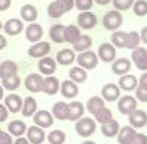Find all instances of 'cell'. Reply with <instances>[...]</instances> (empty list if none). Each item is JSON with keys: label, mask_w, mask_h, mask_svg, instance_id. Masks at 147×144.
<instances>
[{"label": "cell", "mask_w": 147, "mask_h": 144, "mask_svg": "<svg viewBox=\"0 0 147 144\" xmlns=\"http://www.w3.org/2000/svg\"><path fill=\"white\" fill-rule=\"evenodd\" d=\"M2 133H3V131H2V129H0V134H2Z\"/></svg>", "instance_id": "59"}, {"label": "cell", "mask_w": 147, "mask_h": 144, "mask_svg": "<svg viewBox=\"0 0 147 144\" xmlns=\"http://www.w3.org/2000/svg\"><path fill=\"white\" fill-rule=\"evenodd\" d=\"M138 85L147 88V71L141 74V77H140V79H138Z\"/></svg>", "instance_id": "51"}, {"label": "cell", "mask_w": 147, "mask_h": 144, "mask_svg": "<svg viewBox=\"0 0 147 144\" xmlns=\"http://www.w3.org/2000/svg\"><path fill=\"white\" fill-rule=\"evenodd\" d=\"M137 131L136 128H132L131 125H127V127H122L119 128L118 131V143L119 144H131V141L134 140V137H136Z\"/></svg>", "instance_id": "20"}, {"label": "cell", "mask_w": 147, "mask_h": 144, "mask_svg": "<svg viewBox=\"0 0 147 144\" xmlns=\"http://www.w3.org/2000/svg\"><path fill=\"white\" fill-rule=\"evenodd\" d=\"M102 107H105V100L100 97V96H93V97H90V100L87 102V110L93 116L99 112Z\"/></svg>", "instance_id": "35"}, {"label": "cell", "mask_w": 147, "mask_h": 144, "mask_svg": "<svg viewBox=\"0 0 147 144\" xmlns=\"http://www.w3.org/2000/svg\"><path fill=\"white\" fill-rule=\"evenodd\" d=\"M100 97L105 102H116L121 97V88L113 82H107L102 87V96Z\"/></svg>", "instance_id": "11"}, {"label": "cell", "mask_w": 147, "mask_h": 144, "mask_svg": "<svg viewBox=\"0 0 147 144\" xmlns=\"http://www.w3.org/2000/svg\"><path fill=\"white\" fill-rule=\"evenodd\" d=\"M96 121L88 116H82L80 118L77 124H75V131H77V134L84 137V138H87V137H91L94 133H96Z\"/></svg>", "instance_id": "1"}, {"label": "cell", "mask_w": 147, "mask_h": 144, "mask_svg": "<svg viewBox=\"0 0 147 144\" xmlns=\"http://www.w3.org/2000/svg\"><path fill=\"white\" fill-rule=\"evenodd\" d=\"M34 125L37 127H40V128H50L53 125V121H55V118L52 115V112H49V110H37L34 115Z\"/></svg>", "instance_id": "10"}, {"label": "cell", "mask_w": 147, "mask_h": 144, "mask_svg": "<svg viewBox=\"0 0 147 144\" xmlns=\"http://www.w3.org/2000/svg\"><path fill=\"white\" fill-rule=\"evenodd\" d=\"M131 61L137 66V69L146 72L147 71V49L146 47L138 46L137 49H134L131 53Z\"/></svg>", "instance_id": "4"}, {"label": "cell", "mask_w": 147, "mask_h": 144, "mask_svg": "<svg viewBox=\"0 0 147 144\" xmlns=\"http://www.w3.org/2000/svg\"><path fill=\"white\" fill-rule=\"evenodd\" d=\"M97 57L105 63H112L116 59V49L110 43H103L97 50Z\"/></svg>", "instance_id": "6"}, {"label": "cell", "mask_w": 147, "mask_h": 144, "mask_svg": "<svg viewBox=\"0 0 147 144\" xmlns=\"http://www.w3.org/2000/svg\"><path fill=\"white\" fill-rule=\"evenodd\" d=\"M128 121L132 128H143L147 124V113L141 109H136L131 115H128Z\"/></svg>", "instance_id": "17"}, {"label": "cell", "mask_w": 147, "mask_h": 144, "mask_svg": "<svg viewBox=\"0 0 147 144\" xmlns=\"http://www.w3.org/2000/svg\"><path fill=\"white\" fill-rule=\"evenodd\" d=\"M13 75H18V65L13 61L0 62V79H5Z\"/></svg>", "instance_id": "25"}, {"label": "cell", "mask_w": 147, "mask_h": 144, "mask_svg": "<svg viewBox=\"0 0 147 144\" xmlns=\"http://www.w3.org/2000/svg\"><path fill=\"white\" fill-rule=\"evenodd\" d=\"M119 124L118 121H115V119H110V121L102 124V134L107 138H112L118 134V131H119Z\"/></svg>", "instance_id": "32"}, {"label": "cell", "mask_w": 147, "mask_h": 144, "mask_svg": "<svg viewBox=\"0 0 147 144\" xmlns=\"http://www.w3.org/2000/svg\"><path fill=\"white\" fill-rule=\"evenodd\" d=\"M3 30L7 35H18L22 32L24 30V24L21 19L18 18H10L5 22V25H3Z\"/></svg>", "instance_id": "21"}, {"label": "cell", "mask_w": 147, "mask_h": 144, "mask_svg": "<svg viewBox=\"0 0 147 144\" xmlns=\"http://www.w3.org/2000/svg\"><path fill=\"white\" fill-rule=\"evenodd\" d=\"M7 133L12 135V137H22L24 134L27 133V125L24 124L22 121L16 119V121H12L9 125H7Z\"/></svg>", "instance_id": "30"}, {"label": "cell", "mask_w": 147, "mask_h": 144, "mask_svg": "<svg viewBox=\"0 0 147 144\" xmlns=\"http://www.w3.org/2000/svg\"><path fill=\"white\" fill-rule=\"evenodd\" d=\"M78 22V28L82 30H93L97 25V16L93 13L91 10H85V12H80V15L77 18Z\"/></svg>", "instance_id": "8"}, {"label": "cell", "mask_w": 147, "mask_h": 144, "mask_svg": "<svg viewBox=\"0 0 147 144\" xmlns=\"http://www.w3.org/2000/svg\"><path fill=\"white\" fill-rule=\"evenodd\" d=\"M52 115H53L55 119H59V121H68V103L56 102L53 104Z\"/></svg>", "instance_id": "28"}, {"label": "cell", "mask_w": 147, "mask_h": 144, "mask_svg": "<svg viewBox=\"0 0 147 144\" xmlns=\"http://www.w3.org/2000/svg\"><path fill=\"white\" fill-rule=\"evenodd\" d=\"M85 112V107L81 102H72L68 104V121H78L80 118H82Z\"/></svg>", "instance_id": "24"}, {"label": "cell", "mask_w": 147, "mask_h": 144, "mask_svg": "<svg viewBox=\"0 0 147 144\" xmlns=\"http://www.w3.org/2000/svg\"><path fill=\"white\" fill-rule=\"evenodd\" d=\"M146 127H147V124H146Z\"/></svg>", "instance_id": "60"}, {"label": "cell", "mask_w": 147, "mask_h": 144, "mask_svg": "<svg viewBox=\"0 0 147 144\" xmlns=\"http://www.w3.org/2000/svg\"><path fill=\"white\" fill-rule=\"evenodd\" d=\"M56 2L59 3L60 7L63 9L65 13L69 12V10H72V7H74V0H56Z\"/></svg>", "instance_id": "46"}, {"label": "cell", "mask_w": 147, "mask_h": 144, "mask_svg": "<svg viewBox=\"0 0 147 144\" xmlns=\"http://www.w3.org/2000/svg\"><path fill=\"white\" fill-rule=\"evenodd\" d=\"M59 87H60V82L56 77L50 75V77H46L43 79V88H41V93H46L49 96H55L57 91H59Z\"/></svg>", "instance_id": "22"}, {"label": "cell", "mask_w": 147, "mask_h": 144, "mask_svg": "<svg viewBox=\"0 0 147 144\" xmlns=\"http://www.w3.org/2000/svg\"><path fill=\"white\" fill-rule=\"evenodd\" d=\"M132 10L136 16H146L147 15V0H134L132 3Z\"/></svg>", "instance_id": "41"}, {"label": "cell", "mask_w": 147, "mask_h": 144, "mask_svg": "<svg viewBox=\"0 0 147 144\" xmlns=\"http://www.w3.org/2000/svg\"><path fill=\"white\" fill-rule=\"evenodd\" d=\"M50 50H52L50 43L38 41V43H34L28 49V55H30V57H34V59H41V57H46L50 53Z\"/></svg>", "instance_id": "9"}, {"label": "cell", "mask_w": 147, "mask_h": 144, "mask_svg": "<svg viewBox=\"0 0 147 144\" xmlns=\"http://www.w3.org/2000/svg\"><path fill=\"white\" fill-rule=\"evenodd\" d=\"M69 79L74 81L75 84H82L87 79V71L80 68V66H74L69 71Z\"/></svg>", "instance_id": "34"}, {"label": "cell", "mask_w": 147, "mask_h": 144, "mask_svg": "<svg viewBox=\"0 0 147 144\" xmlns=\"http://www.w3.org/2000/svg\"><path fill=\"white\" fill-rule=\"evenodd\" d=\"M43 75L37 74V72H32V74H28L27 78L24 79V84H25V88L30 93H40L43 88Z\"/></svg>", "instance_id": "5"}, {"label": "cell", "mask_w": 147, "mask_h": 144, "mask_svg": "<svg viewBox=\"0 0 147 144\" xmlns=\"http://www.w3.org/2000/svg\"><path fill=\"white\" fill-rule=\"evenodd\" d=\"M49 35H50V40L53 43H65V25L63 24H55L49 31Z\"/></svg>", "instance_id": "27"}, {"label": "cell", "mask_w": 147, "mask_h": 144, "mask_svg": "<svg viewBox=\"0 0 147 144\" xmlns=\"http://www.w3.org/2000/svg\"><path fill=\"white\" fill-rule=\"evenodd\" d=\"M47 15L50 18H53V19H57V18H62L65 15V12H63L62 7L59 6V3L55 0V2H52L50 5L47 6Z\"/></svg>", "instance_id": "40"}, {"label": "cell", "mask_w": 147, "mask_h": 144, "mask_svg": "<svg viewBox=\"0 0 147 144\" xmlns=\"http://www.w3.org/2000/svg\"><path fill=\"white\" fill-rule=\"evenodd\" d=\"M25 138L30 141V144H43L46 140V133L43 128L32 125V127L27 128V137Z\"/></svg>", "instance_id": "13"}, {"label": "cell", "mask_w": 147, "mask_h": 144, "mask_svg": "<svg viewBox=\"0 0 147 144\" xmlns=\"http://www.w3.org/2000/svg\"><path fill=\"white\" fill-rule=\"evenodd\" d=\"M66 140V135L63 131H60V129H53L50 134L47 135V141L49 144H63Z\"/></svg>", "instance_id": "39"}, {"label": "cell", "mask_w": 147, "mask_h": 144, "mask_svg": "<svg viewBox=\"0 0 147 144\" xmlns=\"http://www.w3.org/2000/svg\"><path fill=\"white\" fill-rule=\"evenodd\" d=\"M75 59H77V56H75V52H74V50L62 49V50H59L56 53V59H55V61H56V63L62 65V66H68V65L75 62Z\"/></svg>", "instance_id": "18"}, {"label": "cell", "mask_w": 147, "mask_h": 144, "mask_svg": "<svg viewBox=\"0 0 147 144\" xmlns=\"http://www.w3.org/2000/svg\"><path fill=\"white\" fill-rule=\"evenodd\" d=\"M94 3H97V5H100V6H106V5H109L112 0H93Z\"/></svg>", "instance_id": "55"}, {"label": "cell", "mask_w": 147, "mask_h": 144, "mask_svg": "<svg viewBox=\"0 0 147 144\" xmlns=\"http://www.w3.org/2000/svg\"><path fill=\"white\" fill-rule=\"evenodd\" d=\"M5 99V88L0 85V100H3Z\"/></svg>", "instance_id": "56"}, {"label": "cell", "mask_w": 147, "mask_h": 144, "mask_svg": "<svg viewBox=\"0 0 147 144\" xmlns=\"http://www.w3.org/2000/svg\"><path fill=\"white\" fill-rule=\"evenodd\" d=\"M13 144H30V141H28L25 137H18V138L13 141Z\"/></svg>", "instance_id": "53"}, {"label": "cell", "mask_w": 147, "mask_h": 144, "mask_svg": "<svg viewBox=\"0 0 147 144\" xmlns=\"http://www.w3.org/2000/svg\"><path fill=\"white\" fill-rule=\"evenodd\" d=\"M3 28V25H2V22H0V30H2Z\"/></svg>", "instance_id": "58"}, {"label": "cell", "mask_w": 147, "mask_h": 144, "mask_svg": "<svg viewBox=\"0 0 147 144\" xmlns=\"http://www.w3.org/2000/svg\"><path fill=\"white\" fill-rule=\"evenodd\" d=\"M137 109V100L132 96H122L118 99V110L122 115H131L134 110Z\"/></svg>", "instance_id": "7"}, {"label": "cell", "mask_w": 147, "mask_h": 144, "mask_svg": "<svg viewBox=\"0 0 147 144\" xmlns=\"http://www.w3.org/2000/svg\"><path fill=\"white\" fill-rule=\"evenodd\" d=\"M56 68H57V63L53 57H41L40 62H38V71L41 75H46V77H50L56 72Z\"/></svg>", "instance_id": "14"}, {"label": "cell", "mask_w": 147, "mask_h": 144, "mask_svg": "<svg viewBox=\"0 0 147 144\" xmlns=\"http://www.w3.org/2000/svg\"><path fill=\"white\" fill-rule=\"evenodd\" d=\"M129 69H131V61L127 57H118L112 62V72L115 75L122 77V75L128 74Z\"/></svg>", "instance_id": "15"}, {"label": "cell", "mask_w": 147, "mask_h": 144, "mask_svg": "<svg viewBox=\"0 0 147 144\" xmlns=\"http://www.w3.org/2000/svg\"><path fill=\"white\" fill-rule=\"evenodd\" d=\"M37 112V100L32 97V96H28L22 100V109H21V113L24 116H32L34 113Z\"/></svg>", "instance_id": "29"}, {"label": "cell", "mask_w": 147, "mask_h": 144, "mask_svg": "<svg viewBox=\"0 0 147 144\" xmlns=\"http://www.w3.org/2000/svg\"><path fill=\"white\" fill-rule=\"evenodd\" d=\"M137 85H138V79L131 74L122 75L118 81V87L121 90H124V91H134L137 88Z\"/></svg>", "instance_id": "23"}, {"label": "cell", "mask_w": 147, "mask_h": 144, "mask_svg": "<svg viewBox=\"0 0 147 144\" xmlns=\"http://www.w3.org/2000/svg\"><path fill=\"white\" fill-rule=\"evenodd\" d=\"M81 37V28L78 25H65V41L74 44Z\"/></svg>", "instance_id": "33"}, {"label": "cell", "mask_w": 147, "mask_h": 144, "mask_svg": "<svg viewBox=\"0 0 147 144\" xmlns=\"http://www.w3.org/2000/svg\"><path fill=\"white\" fill-rule=\"evenodd\" d=\"M6 46H7L6 37H5V35H2V34H0V50H3V49H5Z\"/></svg>", "instance_id": "54"}, {"label": "cell", "mask_w": 147, "mask_h": 144, "mask_svg": "<svg viewBox=\"0 0 147 144\" xmlns=\"http://www.w3.org/2000/svg\"><path fill=\"white\" fill-rule=\"evenodd\" d=\"M75 61L78 62V66L88 71V69H94L99 63V57H97V53L91 52V50H87V52H82L77 56Z\"/></svg>", "instance_id": "3"}, {"label": "cell", "mask_w": 147, "mask_h": 144, "mask_svg": "<svg viewBox=\"0 0 147 144\" xmlns=\"http://www.w3.org/2000/svg\"><path fill=\"white\" fill-rule=\"evenodd\" d=\"M43 27L40 25V24H37V22H31L30 25L25 28V37L30 43H38L41 41L43 38Z\"/></svg>", "instance_id": "12"}, {"label": "cell", "mask_w": 147, "mask_h": 144, "mask_svg": "<svg viewBox=\"0 0 147 144\" xmlns=\"http://www.w3.org/2000/svg\"><path fill=\"white\" fill-rule=\"evenodd\" d=\"M140 34V40L144 43V44H147V27H144L143 30H141V32H138Z\"/></svg>", "instance_id": "52"}, {"label": "cell", "mask_w": 147, "mask_h": 144, "mask_svg": "<svg viewBox=\"0 0 147 144\" xmlns=\"http://www.w3.org/2000/svg\"><path fill=\"white\" fill-rule=\"evenodd\" d=\"M125 43H127V32L125 31H121V30H116L113 31L112 34V46L118 47V49H125Z\"/></svg>", "instance_id": "36"}, {"label": "cell", "mask_w": 147, "mask_h": 144, "mask_svg": "<svg viewBox=\"0 0 147 144\" xmlns=\"http://www.w3.org/2000/svg\"><path fill=\"white\" fill-rule=\"evenodd\" d=\"M59 88H60V94H62L65 99H75L77 94H78V85L71 79L62 81Z\"/></svg>", "instance_id": "19"}, {"label": "cell", "mask_w": 147, "mask_h": 144, "mask_svg": "<svg viewBox=\"0 0 147 144\" xmlns=\"http://www.w3.org/2000/svg\"><path fill=\"white\" fill-rule=\"evenodd\" d=\"M94 119H96V122H99V124H105V122L110 121V119H113L112 110L107 109V107L105 106V107H102V109L94 115Z\"/></svg>", "instance_id": "42"}, {"label": "cell", "mask_w": 147, "mask_h": 144, "mask_svg": "<svg viewBox=\"0 0 147 144\" xmlns=\"http://www.w3.org/2000/svg\"><path fill=\"white\" fill-rule=\"evenodd\" d=\"M141 40H140V34L137 31H131V32H127V43H125V49H137L140 46Z\"/></svg>", "instance_id": "38"}, {"label": "cell", "mask_w": 147, "mask_h": 144, "mask_svg": "<svg viewBox=\"0 0 147 144\" xmlns=\"http://www.w3.org/2000/svg\"><path fill=\"white\" fill-rule=\"evenodd\" d=\"M7 116H9V112H7V109L5 107V104H2V103H0V122H5L6 119H7Z\"/></svg>", "instance_id": "49"}, {"label": "cell", "mask_w": 147, "mask_h": 144, "mask_svg": "<svg viewBox=\"0 0 147 144\" xmlns=\"http://www.w3.org/2000/svg\"><path fill=\"white\" fill-rule=\"evenodd\" d=\"M5 107L7 109V112H12V113L21 112V109H22V99H21V96L13 94V93H10L9 96H6V97H5Z\"/></svg>", "instance_id": "16"}, {"label": "cell", "mask_w": 147, "mask_h": 144, "mask_svg": "<svg viewBox=\"0 0 147 144\" xmlns=\"http://www.w3.org/2000/svg\"><path fill=\"white\" fill-rule=\"evenodd\" d=\"M82 144H96V143H94V141H90V140H87V141H84Z\"/></svg>", "instance_id": "57"}, {"label": "cell", "mask_w": 147, "mask_h": 144, "mask_svg": "<svg viewBox=\"0 0 147 144\" xmlns=\"http://www.w3.org/2000/svg\"><path fill=\"white\" fill-rule=\"evenodd\" d=\"M21 85V78L18 75H13V77H9V78H5L2 79V87L7 91H15L18 90Z\"/></svg>", "instance_id": "37"}, {"label": "cell", "mask_w": 147, "mask_h": 144, "mask_svg": "<svg viewBox=\"0 0 147 144\" xmlns=\"http://www.w3.org/2000/svg\"><path fill=\"white\" fill-rule=\"evenodd\" d=\"M131 144H147V135L146 134H141V133H137L134 140L131 141Z\"/></svg>", "instance_id": "47"}, {"label": "cell", "mask_w": 147, "mask_h": 144, "mask_svg": "<svg viewBox=\"0 0 147 144\" xmlns=\"http://www.w3.org/2000/svg\"><path fill=\"white\" fill-rule=\"evenodd\" d=\"M124 24V16L119 10H110L103 16V27L109 31H116Z\"/></svg>", "instance_id": "2"}, {"label": "cell", "mask_w": 147, "mask_h": 144, "mask_svg": "<svg viewBox=\"0 0 147 144\" xmlns=\"http://www.w3.org/2000/svg\"><path fill=\"white\" fill-rule=\"evenodd\" d=\"M134 91H136V100H137V102L147 103V88L137 85V88L134 90Z\"/></svg>", "instance_id": "45"}, {"label": "cell", "mask_w": 147, "mask_h": 144, "mask_svg": "<svg viewBox=\"0 0 147 144\" xmlns=\"http://www.w3.org/2000/svg\"><path fill=\"white\" fill-rule=\"evenodd\" d=\"M115 10H128L129 7H132L134 0H112Z\"/></svg>", "instance_id": "43"}, {"label": "cell", "mask_w": 147, "mask_h": 144, "mask_svg": "<svg viewBox=\"0 0 147 144\" xmlns=\"http://www.w3.org/2000/svg\"><path fill=\"white\" fill-rule=\"evenodd\" d=\"M0 144H13V140H12V135L9 133H3L0 134Z\"/></svg>", "instance_id": "48"}, {"label": "cell", "mask_w": 147, "mask_h": 144, "mask_svg": "<svg viewBox=\"0 0 147 144\" xmlns=\"http://www.w3.org/2000/svg\"><path fill=\"white\" fill-rule=\"evenodd\" d=\"M93 0H74V6H75L78 10L85 12V10H90L93 7Z\"/></svg>", "instance_id": "44"}, {"label": "cell", "mask_w": 147, "mask_h": 144, "mask_svg": "<svg viewBox=\"0 0 147 144\" xmlns=\"http://www.w3.org/2000/svg\"><path fill=\"white\" fill-rule=\"evenodd\" d=\"M12 0H0V12H5L10 7Z\"/></svg>", "instance_id": "50"}, {"label": "cell", "mask_w": 147, "mask_h": 144, "mask_svg": "<svg viewBox=\"0 0 147 144\" xmlns=\"http://www.w3.org/2000/svg\"><path fill=\"white\" fill-rule=\"evenodd\" d=\"M93 44V40L90 35H85V34H81V37L74 43V52H78V53H82V52H87L90 50V47Z\"/></svg>", "instance_id": "31"}, {"label": "cell", "mask_w": 147, "mask_h": 144, "mask_svg": "<svg viewBox=\"0 0 147 144\" xmlns=\"http://www.w3.org/2000/svg\"><path fill=\"white\" fill-rule=\"evenodd\" d=\"M21 13V19L25 21V22H35L37 18H38V10L34 5H24L19 10Z\"/></svg>", "instance_id": "26"}]
</instances>
